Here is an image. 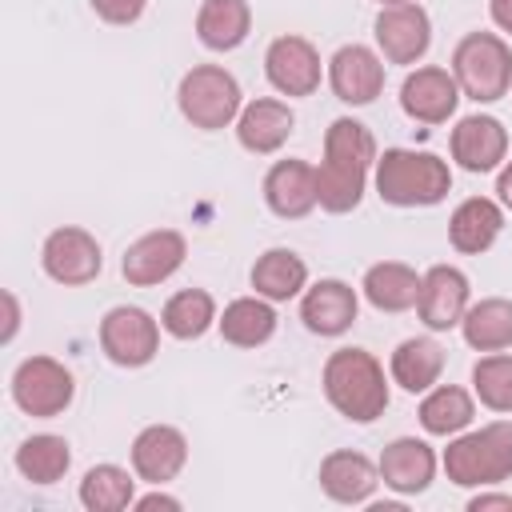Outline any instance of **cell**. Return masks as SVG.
Here are the masks:
<instances>
[{
	"label": "cell",
	"mask_w": 512,
	"mask_h": 512,
	"mask_svg": "<svg viewBox=\"0 0 512 512\" xmlns=\"http://www.w3.org/2000/svg\"><path fill=\"white\" fill-rule=\"evenodd\" d=\"M388 380L392 376H384V364L368 348H356V344L328 352V360L320 368V388H324L328 404L352 424H372L384 416Z\"/></svg>",
	"instance_id": "obj_1"
},
{
	"label": "cell",
	"mask_w": 512,
	"mask_h": 512,
	"mask_svg": "<svg viewBox=\"0 0 512 512\" xmlns=\"http://www.w3.org/2000/svg\"><path fill=\"white\" fill-rule=\"evenodd\" d=\"M372 184L392 208H432L452 192V168L428 148H384L376 156Z\"/></svg>",
	"instance_id": "obj_2"
},
{
	"label": "cell",
	"mask_w": 512,
	"mask_h": 512,
	"mask_svg": "<svg viewBox=\"0 0 512 512\" xmlns=\"http://www.w3.org/2000/svg\"><path fill=\"white\" fill-rule=\"evenodd\" d=\"M456 488H492L512 476V420H492L448 436L440 456Z\"/></svg>",
	"instance_id": "obj_3"
},
{
	"label": "cell",
	"mask_w": 512,
	"mask_h": 512,
	"mask_svg": "<svg viewBox=\"0 0 512 512\" xmlns=\"http://www.w3.org/2000/svg\"><path fill=\"white\" fill-rule=\"evenodd\" d=\"M176 108L192 128L220 132L236 124L244 108V92H240V80L224 64H192L176 84Z\"/></svg>",
	"instance_id": "obj_4"
},
{
	"label": "cell",
	"mask_w": 512,
	"mask_h": 512,
	"mask_svg": "<svg viewBox=\"0 0 512 512\" xmlns=\"http://www.w3.org/2000/svg\"><path fill=\"white\" fill-rule=\"evenodd\" d=\"M452 76L460 96L476 104H496L512 88V48L496 32H468L452 48Z\"/></svg>",
	"instance_id": "obj_5"
},
{
	"label": "cell",
	"mask_w": 512,
	"mask_h": 512,
	"mask_svg": "<svg viewBox=\"0 0 512 512\" xmlns=\"http://www.w3.org/2000/svg\"><path fill=\"white\" fill-rule=\"evenodd\" d=\"M12 404L32 420H56L76 400V376L56 356H28L12 372Z\"/></svg>",
	"instance_id": "obj_6"
},
{
	"label": "cell",
	"mask_w": 512,
	"mask_h": 512,
	"mask_svg": "<svg viewBox=\"0 0 512 512\" xmlns=\"http://www.w3.org/2000/svg\"><path fill=\"white\" fill-rule=\"evenodd\" d=\"M96 340L116 368H144L160 352V320L140 304H116L100 316Z\"/></svg>",
	"instance_id": "obj_7"
},
{
	"label": "cell",
	"mask_w": 512,
	"mask_h": 512,
	"mask_svg": "<svg viewBox=\"0 0 512 512\" xmlns=\"http://www.w3.org/2000/svg\"><path fill=\"white\" fill-rule=\"evenodd\" d=\"M40 268L48 280L64 284V288H80V284H92L104 268V252H100V240L80 228V224H64V228H52L40 244Z\"/></svg>",
	"instance_id": "obj_8"
},
{
	"label": "cell",
	"mask_w": 512,
	"mask_h": 512,
	"mask_svg": "<svg viewBox=\"0 0 512 512\" xmlns=\"http://www.w3.org/2000/svg\"><path fill=\"white\" fill-rule=\"evenodd\" d=\"M372 40L384 64H420L432 48V16L416 0L388 4L372 20Z\"/></svg>",
	"instance_id": "obj_9"
},
{
	"label": "cell",
	"mask_w": 512,
	"mask_h": 512,
	"mask_svg": "<svg viewBox=\"0 0 512 512\" xmlns=\"http://www.w3.org/2000/svg\"><path fill=\"white\" fill-rule=\"evenodd\" d=\"M324 68L328 64H320V52H316V44L308 36L284 32L264 48V76L288 100L312 96L320 88V80H324Z\"/></svg>",
	"instance_id": "obj_10"
},
{
	"label": "cell",
	"mask_w": 512,
	"mask_h": 512,
	"mask_svg": "<svg viewBox=\"0 0 512 512\" xmlns=\"http://www.w3.org/2000/svg\"><path fill=\"white\" fill-rule=\"evenodd\" d=\"M184 256H188L184 232H176V228H156V232L136 236V240L124 248V256H120V276H124L132 288H156V284L172 280V276L184 268Z\"/></svg>",
	"instance_id": "obj_11"
},
{
	"label": "cell",
	"mask_w": 512,
	"mask_h": 512,
	"mask_svg": "<svg viewBox=\"0 0 512 512\" xmlns=\"http://www.w3.org/2000/svg\"><path fill=\"white\" fill-rule=\"evenodd\" d=\"M324 80L340 104L364 108L384 92V56L368 44H340L328 56Z\"/></svg>",
	"instance_id": "obj_12"
},
{
	"label": "cell",
	"mask_w": 512,
	"mask_h": 512,
	"mask_svg": "<svg viewBox=\"0 0 512 512\" xmlns=\"http://www.w3.org/2000/svg\"><path fill=\"white\" fill-rule=\"evenodd\" d=\"M472 304V284L456 264H432L420 276V300H416V316L424 320L428 332H448L460 328L464 312Z\"/></svg>",
	"instance_id": "obj_13"
},
{
	"label": "cell",
	"mask_w": 512,
	"mask_h": 512,
	"mask_svg": "<svg viewBox=\"0 0 512 512\" xmlns=\"http://www.w3.org/2000/svg\"><path fill=\"white\" fill-rule=\"evenodd\" d=\"M456 104H460V84H456L452 68L420 64L400 84V108L416 124H448Z\"/></svg>",
	"instance_id": "obj_14"
},
{
	"label": "cell",
	"mask_w": 512,
	"mask_h": 512,
	"mask_svg": "<svg viewBox=\"0 0 512 512\" xmlns=\"http://www.w3.org/2000/svg\"><path fill=\"white\" fill-rule=\"evenodd\" d=\"M448 152L464 172H496L508 160V128L488 112L460 116L448 136Z\"/></svg>",
	"instance_id": "obj_15"
},
{
	"label": "cell",
	"mask_w": 512,
	"mask_h": 512,
	"mask_svg": "<svg viewBox=\"0 0 512 512\" xmlns=\"http://www.w3.org/2000/svg\"><path fill=\"white\" fill-rule=\"evenodd\" d=\"M128 460H132V472L144 484H160L164 488L188 464V436L176 424H148V428L136 432V440L128 448Z\"/></svg>",
	"instance_id": "obj_16"
},
{
	"label": "cell",
	"mask_w": 512,
	"mask_h": 512,
	"mask_svg": "<svg viewBox=\"0 0 512 512\" xmlns=\"http://www.w3.org/2000/svg\"><path fill=\"white\" fill-rule=\"evenodd\" d=\"M360 296L348 280L324 276L300 292V320L312 336H344L356 324Z\"/></svg>",
	"instance_id": "obj_17"
},
{
	"label": "cell",
	"mask_w": 512,
	"mask_h": 512,
	"mask_svg": "<svg viewBox=\"0 0 512 512\" xmlns=\"http://www.w3.org/2000/svg\"><path fill=\"white\" fill-rule=\"evenodd\" d=\"M436 464H440V456L420 436H396V440H388L384 452H380V460H376L380 484L392 488V492H400V496L428 492V484L436 480Z\"/></svg>",
	"instance_id": "obj_18"
},
{
	"label": "cell",
	"mask_w": 512,
	"mask_h": 512,
	"mask_svg": "<svg viewBox=\"0 0 512 512\" xmlns=\"http://www.w3.org/2000/svg\"><path fill=\"white\" fill-rule=\"evenodd\" d=\"M236 140L244 152L252 156H272L288 144V136L296 132V112L288 108V100H276V96H256L240 108L236 116Z\"/></svg>",
	"instance_id": "obj_19"
},
{
	"label": "cell",
	"mask_w": 512,
	"mask_h": 512,
	"mask_svg": "<svg viewBox=\"0 0 512 512\" xmlns=\"http://www.w3.org/2000/svg\"><path fill=\"white\" fill-rule=\"evenodd\" d=\"M316 480H320V492L328 500L356 508V504H368L372 492L380 488V468L356 448H336V452H328L320 460Z\"/></svg>",
	"instance_id": "obj_20"
},
{
	"label": "cell",
	"mask_w": 512,
	"mask_h": 512,
	"mask_svg": "<svg viewBox=\"0 0 512 512\" xmlns=\"http://www.w3.org/2000/svg\"><path fill=\"white\" fill-rule=\"evenodd\" d=\"M264 204L280 220H304L316 208V168L308 160H276L264 172Z\"/></svg>",
	"instance_id": "obj_21"
},
{
	"label": "cell",
	"mask_w": 512,
	"mask_h": 512,
	"mask_svg": "<svg viewBox=\"0 0 512 512\" xmlns=\"http://www.w3.org/2000/svg\"><path fill=\"white\" fill-rule=\"evenodd\" d=\"M504 232V208L492 196H468L448 216V244L460 256H484Z\"/></svg>",
	"instance_id": "obj_22"
},
{
	"label": "cell",
	"mask_w": 512,
	"mask_h": 512,
	"mask_svg": "<svg viewBox=\"0 0 512 512\" xmlns=\"http://www.w3.org/2000/svg\"><path fill=\"white\" fill-rule=\"evenodd\" d=\"M444 372V348L432 336H408L388 356V376L412 396H424L432 384H440Z\"/></svg>",
	"instance_id": "obj_23"
},
{
	"label": "cell",
	"mask_w": 512,
	"mask_h": 512,
	"mask_svg": "<svg viewBox=\"0 0 512 512\" xmlns=\"http://www.w3.org/2000/svg\"><path fill=\"white\" fill-rule=\"evenodd\" d=\"M248 280H252L256 296H264L272 304H284V300H296L308 288V264L292 248H268V252L256 256Z\"/></svg>",
	"instance_id": "obj_24"
},
{
	"label": "cell",
	"mask_w": 512,
	"mask_h": 512,
	"mask_svg": "<svg viewBox=\"0 0 512 512\" xmlns=\"http://www.w3.org/2000/svg\"><path fill=\"white\" fill-rule=\"evenodd\" d=\"M420 276L424 272H416L404 260H380L364 272L360 292L376 312H408L420 300Z\"/></svg>",
	"instance_id": "obj_25"
},
{
	"label": "cell",
	"mask_w": 512,
	"mask_h": 512,
	"mask_svg": "<svg viewBox=\"0 0 512 512\" xmlns=\"http://www.w3.org/2000/svg\"><path fill=\"white\" fill-rule=\"evenodd\" d=\"M252 32L248 0H200L196 8V40L208 52H232Z\"/></svg>",
	"instance_id": "obj_26"
},
{
	"label": "cell",
	"mask_w": 512,
	"mask_h": 512,
	"mask_svg": "<svg viewBox=\"0 0 512 512\" xmlns=\"http://www.w3.org/2000/svg\"><path fill=\"white\" fill-rule=\"evenodd\" d=\"M216 328L232 348H260L276 336V308L264 296H236L232 304H224Z\"/></svg>",
	"instance_id": "obj_27"
},
{
	"label": "cell",
	"mask_w": 512,
	"mask_h": 512,
	"mask_svg": "<svg viewBox=\"0 0 512 512\" xmlns=\"http://www.w3.org/2000/svg\"><path fill=\"white\" fill-rule=\"evenodd\" d=\"M420 428L428 436H456L464 428H472L476 420V396L460 384H432L416 408Z\"/></svg>",
	"instance_id": "obj_28"
},
{
	"label": "cell",
	"mask_w": 512,
	"mask_h": 512,
	"mask_svg": "<svg viewBox=\"0 0 512 512\" xmlns=\"http://www.w3.org/2000/svg\"><path fill=\"white\" fill-rule=\"evenodd\" d=\"M464 344L472 352H504L512 348V300L508 296H484L476 304H468L464 320H460Z\"/></svg>",
	"instance_id": "obj_29"
},
{
	"label": "cell",
	"mask_w": 512,
	"mask_h": 512,
	"mask_svg": "<svg viewBox=\"0 0 512 512\" xmlns=\"http://www.w3.org/2000/svg\"><path fill=\"white\" fill-rule=\"evenodd\" d=\"M368 172L364 164H348V160H332L324 156L316 164V204L332 216H344L352 208H360L364 188H368Z\"/></svg>",
	"instance_id": "obj_30"
},
{
	"label": "cell",
	"mask_w": 512,
	"mask_h": 512,
	"mask_svg": "<svg viewBox=\"0 0 512 512\" xmlns=\"http://www.w3.org/2000/svg\"><path fill=\"white\" fill-rule=\"evenodd\" d=\"M12 464H16V472H20L28 484L48 488V484H56V480L68 476V468H72V448H68V440L56 436V432H36V436L20 440Z\"/></svg>",
	"instance_id": "obj_31"
},
{
	"label": "cell",
	"mask_w": 512,
	"mask_h": 512,
	"mask_svg": "<svg viewBox=\"0 0 512 512\" xmlns=\"http://www.w3.org/2000/svg\"><path fill=\"white\" fill-rule=\"evenodd\" d=\"M216 320H220V312H216V300L208 288H180L160 308V328L172 340H200Z\"/></svg>",
	"instance_id": "obj_32"
},
{
	"label": "cell",
	"mask_w": 512,
	"mask_h": 512,
	"mask_svg": "<svg viewBox=\"0 0 512 512\" xmlns=\"http://www.w3.org/2000/svg\"><path fill=\"white\" fill-rule=\"evenodd\" d=\"M136 480L140 476L128 472V468H120V464H92L80 476L76 496H80V504L88 512H124L136 500Z\"/></svg>",
	"instance_id": "obj_33"
},
{
	"label": "cell",
	"mask_w": 512,
	"mask_h": 512,
	"mask_svg": "<svg viewBox=\"0 0 512 512\" xmlns=\"http://www.w3.org/2000/svg\"><path fill=\"white\" fill-rule=\"evenodd\" d=\"M472 396L488 412H500V416L512 412V356L508 352H484L472 364Z\"/></svg>",
	"instance_id": "obj_34"
},
{
	"label": "cell",
	"mask_w": 512,
	"mask_h": 512,
	"mask_svg": "<svg viewBox=\"0 0 512 512\" xmlns=\"http://www.w3.org/2000/svg\"><path fill=\"white\" fill-rule=\"evenodd\" d=\"M324 156L332 160H348V164H364V168H376V136L368 124L352 120V116H336L324 132Z\"/></svg>",
	"instance_id": "obj_35"
},
{
	"label": "cell",
	"mask_w": 512,
	"mask_h": 512,
	"mask_svg": "<svg viewBox=\"0 0 512 512\" xmlns=\"http://www.w3.org/2000/svg\"><path fill=\"white\" fill-rule=\"evenodd\" d=\"M88 4H92V12H96L104 24H116V28L136 24V20L144 16V8H148V0H88Z\"/></svg>",
	"instance_id": "obj_36"
},
{
	"label": "cell",
	"mask_w": 512,
	"mask_h": 512,
	"mask_svg": "<svg viewBox=\"0 0 512 512\" xmlns=\"http://www.w3.org/2000/svg\"><path fill=\"white\" fill-rule=\"evenodd\" d=\"M132 508H136V512H152V508H168V512H180L184 504H180L176 496L160 492V484H156V492H148V496H136V500H132Z\"/></svg>",
	"instance_id": "obj_37"
},
{
	"label": "cell",
	"mask_w": 512,
	"mask_h": 512,
	"mask_svg": "<svg viewBox=\"0 0 512 512\" xmlns=\"http://www.w3.org/2000/svg\"><path fill=\"white\" fill-rule=\"evenodd\" d=\"M16 328H20V300H16V292H4V344H12V336H16Z\"/></svg>",
	"instance_id": "obj_38"
},
{
	"label": "cell",
	"mask_w": 512,
	"mask_h": 512,
	"mask_svg": "<svg viewBox=\"0 0 512 512\" xmlns=\"http://www.w3.org/2000/svg\"><path fill=\"white\" fill-rule=\"evenodd\" d=\"M488 508H508L512 512V496H504V492H476L468 500V512H488Z\"/></svg>",
	"instance_id": "obj_39"
},
{
	"label": "cell",
	"mask_w": 512,
	"mask_h": 512,
	"mask_svg": "<svg viewBox=\"0 0 512 512\" xmlns=\"http://www.w3.org/2000/svg\"><path fill=\"white\" fill-rule=\"evenodd\" d=\"M496 200H500L504 212H512V160H504L496 168Z\"/></svg>",
	"instance_id": "obj_40"
},
{
	"label": "cell",
	"mask_w": 512,
	"mask_h": 512,
	"mask_svg": "<svg viewBox=\"0 0 512 512\" xmlns=\"http://www.w3.org/2000/svg\"><path fill=\"white\" fill-rule=\"evenodd\" d=\"M488 16H492V24L500 32L512 36V0H488Z\"/></svg>",
	"instance_id": "obj_41"
},
{
	"label": "cell",
	"mask_w": 512,
	"mask_h": 512,
	"mask_svg": "<svg viewBox=\"0 0 512 512\" xmlns=\"http://www.w3.org/2000/svg\"><path fill=\"white\" fill-rule=\"evenodd\" d=\"M380 8H388V4H408V0H376Z\"/></svg>",
	"instance_id": "obj_42"
}]
</instances>
